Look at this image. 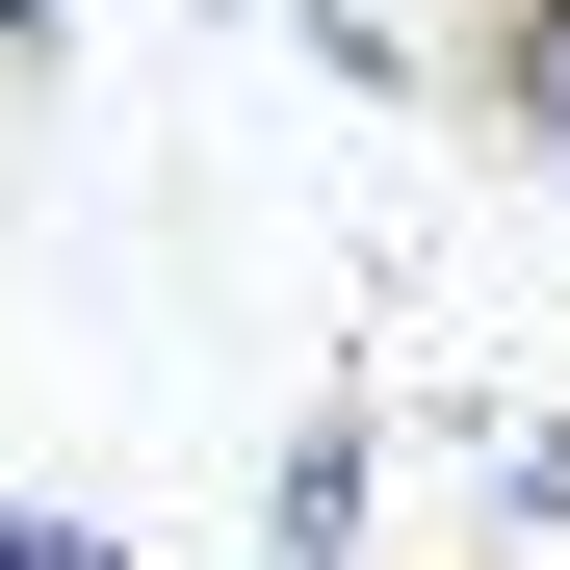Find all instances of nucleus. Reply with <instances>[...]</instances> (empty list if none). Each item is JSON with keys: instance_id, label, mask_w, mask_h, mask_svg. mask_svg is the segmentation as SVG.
Returning <instances> with one entry per match:
<instances>
[{"instance_id": "obj_1", "label": "nucleus", "mask_w": 570, "mask_h": 570, "mask_svg": "<svg viewBox=\"0 0 570 570\" xmlns=\"http://www.w3.org/2000/svg\"><path fill=\"white\" fill-rule=\"evenodd\" d=\"M441 130L570 181V0H441Z\"/></svg>"}, {"instance_id": "obj_2", "label": "nucleus", "mask_w": 570, "mask_h": 570, "mask_svg": "<svg viewBox=\"0 0 570 570\" xmlns=\"http://www.w3.org/2000/svg\"><path fill=\"white\" fill-rule=\"evenodd\" d=\"M0 570H105V544H78V519H27V493H0Z\"/></svg>"}, {"instance_id": "obj_3", "label": "nucleus", "mask_w": 570, "mask_h": 570, "mask_svg": "<svg viewBox=\"0 0 570 570\" xmlns=\"http://www.w3.org/2000/svg\"><path fill=\"white\" fill-rule=\"evenodd\" d=\"M466 570H493V544H466Z\"/></svg>"}]
</instances>
